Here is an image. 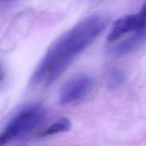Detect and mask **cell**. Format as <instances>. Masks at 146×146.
Instances as JSON below:
<instances>
[{"instance_id": "obj_1", "label": "cell", "mask_w": 146, "mask_h": 146, "mask_svg": "<svg viewBox=\"0 0 146 146\" xmlns=\"http://www.w3.org/2000/svg\"><path fill=\"white\" fill-rule=\"evenodd\" d=\"M108 24L106 17L95 14L71 27L47 50L36 67L30 84L33 87H48L54 84L73 62L99 37Z\"/></svg>"}, {"instance_id": "obj_2", "label": "cell", "mask_w": 146, "mask_h": 146, "mask_svg": "<svg viewBox=\"0 0 146 146\" xmlns=\"http://www.w3.org/2000/svg\"><path fill=\"white\" fill-rule=\"evenodd\" d=\"M47 112L39 103H30L19 109L6 125L0 135L3 145L19 140L35 130L45 120Z\"/></svg>"}, {"instance_id": "obj_3", "label": "cell", "mask_w": 146, "mask_h": 146, "mask_svg": "<svg viewBox=\"0 0 146 146\" xmlns=\"http://www.w3.org/2000/svg\"><path fill=\"white\" fill-rule=\"evenodd\" d=\"M94 87L95 82L90 75L78 74L73 76L60 89V104L67 106L84 101L91 94Z\"/></svg>"}, {"instance_id": "obj_4", "label": "cell", "mask_w": 146, "mask_h": 146, "mask_svg": "<svg viewBox=\"0 0 146 146\" xmlns=\"http://www.w3.org/2000/svg\"><path fill=\"white\" fill-rule=\"evenodd\" d=\"M146 26V12L140 10L135 14H128L121 17L114 22L108 37V42H113L126 34L134 32Z\"/></svg>"}, {"instance_id": "obj_5", "label": "cell", "mask_w": 146, "mask_h": 146, "mask_svg": "<svg viewBox=\"0 0 146 146\" xmlns=\"http://www.w3.org/2000/svg\"><path fill=\"white\" fill-rule=\"evenodd\" d=\"M146 43V26L133 32L128 38L118 43L112 49V53L117 57H122L133 52Z\"/></svg>"}, {"instance_id": "obj_6", "label": "cell", "mask_w": 146, "mask_h": 146, "mask_svg": "<svg viewBox=\"0 0 146 146\" xmlns=\"http://www.w3.org/2000/svg\"><path fill=\"white\" fill-rule=\"evenodd\" d=\"M71 126H72V124L69 119L66 117H62L50 125L41 133L40 136L47 137V136L54 135L58 133L68 132L71 130Z\"/></svg>"}, {"instance_id": "obj_7", "label": "cell", "mask_w": 146, "mask_h": 146, "mask_svg": "<svg viewBox=\"0 0 146 146\" xmlns=\"http://www.w3.org/2000/svg\"><path fill=\"white\" fill-rule=\"evenodd\" d=\"M107 84L109 88L115 89L122 85L125 80V76L122 70L113 68L107 74Z\"/></svg>"}, {"instance_id": "obj_8", "label": "cell", "mask_w": 146, "mask_h": 146, "mask_svg": "<svg viewBox=\"0 0 146 146\" xmlns=\"http://www.w3.org/2000/svg\"><path fill=\"white\" fill-rule=\"evenodd\" d=\"M141 10H143V11H144L145 12H146V1H145V3L143 4V5L142 8H141Z\"/></svg>"}, {"instance_id": "obj_9", "label": "cell", "mask_w": 146, "mask_h": 146, "mask_svg": "<svg viewBox=\"0 0 146 146\" xmlns=\"http://www.w3.org/2000/svg\"><path fill=\"white\" fill-rule=\"evenodd\" d=\"M2 1H9V0H2Z\"/></svg>"}]
</instances>
